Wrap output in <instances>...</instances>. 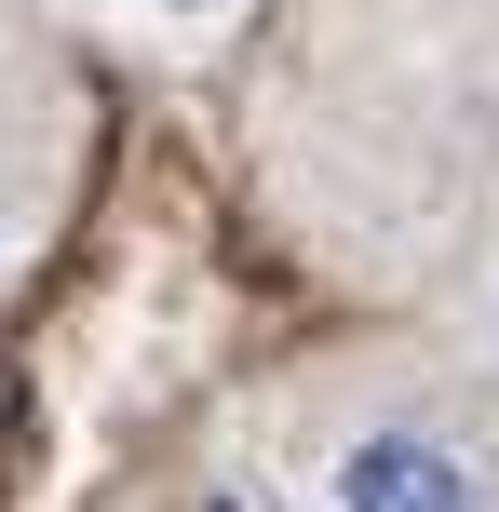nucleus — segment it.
I'll list each match as a JSON object with an SVG mask.
<instances>
[{
	"label": "nucleus",
	"mask_w": 499,
	"mask_h": 512,
	"mask_svg": "<svg viewBox=\"0 0 499 512\" xmlns=\"http://www.w3.org/2000/svg\"><path fill=\"white\" fill-rule=\"evenodd\" d=\"M324 512H499L486 459L459 445V418L432 405H365L324 445Z\"/></svg>",
	"instance_id": "1"
},
{
	"label": "nucleus",
	"mask_w": 499,
	"mask_h": 512,
	"mask_svg": "<svg viewBox=\"0 0 499 512\" xmlns=\"http://www.w3.org/2000/svg\"><path fill=\"white\" fill-rule=\"evenodd\" d=\"M122 14H135V27H162V41H216L243 0H122Z\"/></svg>",
	"instance_id": "2"
},
{
	"label": "nucleus",
	"mask_w": 499,
	"mask_h": 512,
	"mask_svg": "<svg viewBox=\"0 0 499 512\" xmlns=\"http://www.w3.org/2000/svg\"><path fill=\"white\" fill-rule=\"evenodd\" d=\"M486 364H499V283H486Z\"/></svg>",
	"instance_id": "3"
},
{
	"label": "nucleus",
	"mask_w": 499,
	"mask_h": 512,
	"mask_svg": "<svg viewBox=\"0 0 499 512\" xmlns=\"http://www.w3.org/2000/svg\"><path fill=\"white\" fill-rule=\"evenodd\" d=\"M0 270H14V203H0Z\"/></svg>",
	"instance_id": "4"
}]
</instances>
